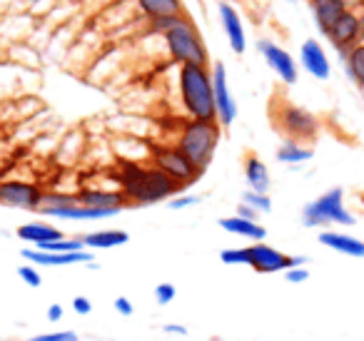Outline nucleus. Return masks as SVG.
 <instances>
[{"label": "nucleus", "mask_w": 364, "mask_h": 341, "mask_svg": "<svg viewBox=\"0 0 364 341\" xmlns=\"http://www.w3.org/2000/svg\"><path fill=\"white\" fill-rule=\"evenodd\" d=\"M117 182L120 192L125 195L127 205H155V202H170L177 192L185 187L177 185L172 177H167L155 165H142V162L120 160L117 167Z\"/></svg>", "instance_id": "f257e3e1"}, {"label": "nucleus", "mask_w": 364, "mask_h": 341, "mask_svg": "<svg viewBox=\"0 0 364 341\" xmlns=\"http://www.w3.org/2000/svg\"><path fill=\"white\" fill-rule=\"evenodd\" d=\"M180 102L190 120H218L213 72L203 65H180L177 70Z\"/></svg>", "instance_id": "f03ea898"}, {"label": "nucleus", "mask_w": 364, "mask_h": 341, "mask_svg": "<svg viewBox=\"0 0 364 341\" xmlns=\"http://www.w3.org/2000/svg\"><path fill=\"white\" fill-rule=\"evenodd\" d=\"M223 140V125L218 120H188L177 135V147L198 170H208Z\"/></svg>", "instance_id": "7ed1b4c3"}, {"label": "nucleus", "mask_w": 364, "mask_h": 341, "mask_svg": "<svg viewBox=\"0 0 364 341\" xmlns=\"http://www.w3.org/2000/svg\"><path fill=\"white\" fill-rule=\"evenodd\" d=\"M162 40H165L167 55H170L172 63H177V65H203V67L210 65L208 45H205L198 26H195V21L188 13H185L170 31L162 33Z\"/></svg>", "instance_id": "20e7f679"}, {"label": "nucleus", "mask_w": 364, "mask_h": 341, "mask_svg": "<svg viewBox=\"0 0 364 341\" xmlns=\"http://www.w3.org/2000/svg\"><path fill=\"white\" fill-rule=\"evenodd\" d=\"M354 215L344 207V190L342 187H332L324 195H319L317 200H312L309 205H304L302 210V224L309 229L317 227H329V224H342L352 227Z\"/></svg>", "instance_id": "39448f33"}, {"label": "nucleus", "mask_w": 364, "mask_h": 341, "mask_svg": "<svg viewBox=\"0 0 364 341\" xmlns=\"http://www.w3.org/2000/svg\"><path fill=\"white\" fill-rule=\"evenodd\" d=\"M274 127L284 135V140L312 142L319 135V120L314 112L304 110L292 102H282L274 112Z\"/></svg>", "instance_id": "423d86ee"}, {"label": "nucleus", "mask_w": 364, "mask_h": 341, "mask_svg": "<svg viewBox=\"0 0 364 341\" xmlns=\"http://www.w3.org/2000/svg\"><path fill=\"white\" fill-rule=\"evenodd\" d=\"M150 165H155L157 170H162L167 177H172L182 187L195 185L200 180V175H203V170H198L188 157L182 155L177 145H152Z\"/></svg>", "instance_id": "0eeeda50"}, {"label": "nucleus", "mask_w": 364, "mask_h": 341, "mask_svg": "<svg viewBox=\"0 0 364 341\" xmlns=\"http://www.w3.org/2000/svg\"><path fill=\"white\" fill-rule=\"evenodd\" d=\"M46 192L36 182L26 180H0V207H11V210H26L38 212Z\"/></svg>", "instance_id": "6e6552de"}, {"label": "nucleus", "mask_w": 364, "mask_h": 341, "mask_svg": "<svg viewBox=\"0 0 364 341\" xmlns=\"http://www.w3.org/2000/svg\"><path fill=\"white\" fill-rule=\"evenodd\" d=\"M213 90H215V110H218V122L223 125V130H228L237 117V102H235L232 92L228 85V70L225 63H218L213 67Z\"/></svg>", "instance_id": "1a4fd4ad"}, {"label": "nucleus", "mask_w": 364, "mask_h": 341, "mask_svg": "<svg viewBox=\"0 0 364 341\" xmlns=\"http://www.w3.org/2000/svg\"><path fill=\"white\" fill-rule=\"evenodd\" d=\"M292 266H294L292 256L264 244V242H255L250 247V269H255L257 274H277V271H287Z\"/></svg>", "instance_id": "9d476101"}, {"label": "nucleus", "mask_w": 364, "mask_h": 341, "mask_svg": "<svg viewBox=\"0 0 364 341\" xmlns=\"http://www.w3.org/2000/svg\"><path fill=\"white\" fill-rule=\"evenodd\" d=\"M329 43H332L334 50L342 55V60L347 58V53L352 50L354 45H359V38H362V23H359V13L354 11H347L337 23L334 28L329 31Z\"/></svg>", "instance_id": "9b49d317"}, {"label": "nucleus", "mask_w": 364, "mask_h": 341, "mask_svg": "<svg viewBox=\"0 0 364 341\" xmlns=\"http://www.w3.org/2000/svg\"><path fill=\"white\" fill-rule=\"evenodd\" d=\"M257 50L262 53L264 63L277 72V77L284 82V85H294V82H297V77H299L297 63H294V58L289 55L284 48L274 45V43H269V40H259Z\"/></svg>", "instance_id": "f8f14e48"}, {"label": "nucleus", "mask_w": 364, "mask_h": 341, "mask_svg": "<svg viewBox=\"0 0 364 341\" xmlns=\"http://www.w3.org/2000/svg\"><path fill=\"white\" fill-rule=\"evenodd\" d=\"M21 256L31 264L38 266H68V264H90L92 261V251L82 249V251H68V254H55V251H43V249H23Z\"/></svg>", "instance_id": "ddd939ff"}, {"label": "nucleus", "mask_w": 364, "mask_h": 341, "mask_svg": "<svg viewBox=\"0 0 364 341\" xmlns=\"http://www.w3.org/2000/svg\"><path fill=\"white\" fill-rule=\"evenodd\" d=\"M299 63H302L304 70H307L312 77H317V80H327V77L332 75V65H329L327 50H324L317 40L302 43V48H299Z\"/></svg>", "instance_id": "4468645a"}, {"label": "nucleus", "mask_w": 364, "mask_h": 341, "mask_svg": "<svg viewBox=\"0 0 364 341\" xmlns=\"http://www.w3.org/2000/svg\"><path fill=\"white\" fill-rule=\"evenodd\" d=\"M312 6V16L314 23H317L319 33L322 36H329V31L334 28V23L349 11L347 0H309Z\"/></svg>", "instance_id": "2eb2a0df"}, {"label": "nucleus", "mask_w": 364, "mask_h": 341, "mask_svg": "<svg viewBox=\"0 0 364 341\" xmlns=\"http://www.w3.org/2000/svg\"><path fill=\"white\" fill-rule=\"evenodd\" d=\"M220 21H223V28L228 33L230 48H232L237 55H242L247 50V38H245V28L242 21H240L237 8H232L230 3H220Z\"/></svg>", "instance_id": "dca6fc26"}, {"label": "nucleus", "mask_w": 364, "mask_h": 341, "mask_svg": "<svg viewBox=\"0 0 364 341\" xmlns=\"http://www.w3.org/2000/svg\"><path fill=\"white\" fill-rule=\"evenodd\" d=\"M46 217H55V220H80V222H92V220H107L115 217L117 210H97V207H85L80 202H73L68 207H55V210L41 212Z\"/></svg>", "instance_id": "f3484780"}, {"label": "nucleus", "mask_w": 364, "mask_h": 341, "mask_svg": "<svg viewBox=\"0 0 364 341\" xmlns=\"http://www.w3.org/2000/svg\"><path fill=\"white\" fill-rule=\"evenodd\" d=\"M319 244H324L327 249L339 251V254L364 259V242L352 234H344V232H332V229L319 232Z\"/></svg>", "instance_id": "a211bd4d"}, {"label": "nucleus", "mask_w": 364, "mask_h": 341, "mask_svg": "<svg viewBox=\"0 0 364 341\" xmlns=\"http://www.w3.org/2000/svg\"><path fill=\"white\" fill-rule=\"evenodd\" d=\"M77 202L85 207L117 210V212H122L127 207L125 195H122V192H115V190H82V192H77Z\"/></svg>", "instance_id": "6ab92c4d"}, {"label": "nucleus", "mask_w": 364, "mask_h": 341, "mask_svg": "<svg viewBox=\"0 0 364 341\" xmlns=\"http://www.w3.org/2000/svg\"><path fill=\"white\" fill-rule=\"evenodd\" d=\"M16 234H18V239L28 242V244H33V247H41V244H46V242H55L65 237L55 224H48V222H28V224H21Z\"/></svg>", "instance_id": "aec40b11"}, {"label": "nucleus", "mask_w": 364, "mask_h": 341, "mask_svg": "<svg viewBox=\"0 0 364 341\" xmlns=\"http://www.w3.org/2000/svg\"><path fill=\"white\" fill-rule=\"evenodd\" d=\"M220 227L230 234H237V237H245V239H252V242H264L267 237V229H264L259 222H252V220H245V217H223L220 220Z\"/></svg>", "instance_id": "412c9836"}, {"label": "nucleus", "mask_w": 364, "mask_h": 341, "mask_svg": "<svg viewBox=\"0 0 364 341\" xmlns=\"http://www.w3.org/2000/svg\"><path fill=\"white\" fill-rule=\"evenodd\" d=\"M245 180H247L250 190L259 192V195H267L269 185H272L267 165L257 155H247V160H245Z\"/></svg>", "instance_id": "4be33fe9"}, {"label": "nucleus", "mask_w": 364, "mask_h": 341, "mask_svg": "<svg viewBox=\"0 0 364 341\" xmlns=\"http://www.w3.org/2000/svg\"><path fill=\"white\" fill-rule=\"evenodd\" d=\"M137 11L147 18V21H157V18H172V16H185L182 0H137Z\"/></svg>", "instance_id": "5701e85b"}, {"label": "nucleus", "mask_w": 364, "mask_h": 341, "mask_svg": "<svg viewBox=\"0 0 364 341\" xmlns=\"http://www.w3.org/2000/svg\"><path fill=\"white\" fill-rule=\"evenodd\" d=\"M87 249H112V247H122L130 242V234L122 229H100L90 232V234L82 237Z\"/></svg>", "instance_id": "b1692460"}, {"label": "nucleus", "mask_w": 364, "mask_h": 341, "mask_svg": "<svg viewBox=\"0 0 364 341\" xmlns=\"http://www.w3.org/2000/svg\"><path fill=\"white\" fill-rule=\"evenodd\" d=\"M312 147H304L302 142H294V140H284L282 145L277 147V160L282 165H302V162L312 160Z\"/></svg>", "instance_id": "393cba45"}, {"label": "nucleus", "mask_w": 364, "mask_h": 341, "mask_svg": "<svg viewBox=\"0 0 364 341\" xmlns=\"http://www.w3.org/2000/svg\"><path fill=\"white\" fill-rule=\"evenodd\" d=\"M344 70H347V75L352 77L354 82H357L359 87H362L364 92V43H359V45H354L352 50L347 53V58H344Z\"/></svg>", "instance_id": "a878e982"}, {"label": "nucleus", "mask_w": 364, "mask_h": 341, "mask_svg": "<svg viewBox=\"0 0 364 341\" xmlns=\"http://www.w3.org/2000/svg\"><path fill=\"white\" fill-rule=\"evenodd\" d=\"M242 202L252 207V210H257L259 215H269V212H272V200H269V195H259V192L247 190L242 195Z\"/></svg>", "instance_id": "bb28decb"}, {"label": "nucleus", "mask_w": 364, "mask_h": 341, "mask_svg": "<svg viewBox=\"0 0 364 341\" xmlns=\"http://www.w3.org/2000/svg\"><path fill=\"white\" fill-rule=\"evenodd\" d=\"M223 264H245L250 266V247H230L220 251Z\"/></svg>", "instance_id": "cd10ccee"}, {"label": "nucleus", "mask_w": 364, "mask_h": 341, "mask_svg": "<svg viewBox=\"0 0 364 341\" xmlns=\"http://www.w3.org/2000/svg\"><path fill=\"white\" fill-rule=\"evenodd\" d=\"M18 276H21V279L26 281L28 286H33V289H38V286L43 284L41 271H38L33 264H23V266H18Z\"/></svg>", "instance_id": "c85d7f7f"}, {"label": "nucleus", "mask_w": 364, "mask_h": 341, "mask_svg": "<svg viewBox=\"0 0 364 341\" xmlns=\"http://www.w3.org/2000/svg\"><path fill=\"white\" fill-rule=\"evenodd\" d=\"M28 341H80L75 331H48V334L31 336Z\"/></svg>", "instance_id": "c756f323"}, {"label": "nucleus", "mask_w": 364, "mask_h": 341, "mask_svg": "<svg viewBox=\"0 0 364 341\" xmlns=\"http://www.w3.org/2000/svg\"><path fill=\"white\" fill-rule=\"evenodd\" d=\"M177 296V289L170 284V281H165V284H157L155 286V299H157V304L160 306H165V304H172V299Z\"/></svg>", "instance_id": "7c9ffc66"}, {"label": "nucleus", "mask_w": 364, "mask_h": 341, "mask_svg": "<svg viewBox=\"0 0 364 341\" xmlns=\"http://www.w3.org/2000/svg\"><path fill=\"white\" fill-rule=\"evenodd\" d=\"M198 202H200V197H195V195H182V197H172V200L167 202V207H170V210H188V207L198 205Z\"/></svg>", "instance_id": "2f4dec72"}, {"label": "nucleus", "mask_w": 364, "mask_h": 341, "mask_svg": "<svg viewBox=\"0 0 364 341\" xmlns=\"http://www.w3.org/2000/svg\"><path fill=\"white\" fill-rule=\"evenodd\" d=\"M284 279H287L289 284H304V281L309 279V269H304V266H292V269L284 271Z\"/></svg>", "instance_id": "473e14b6"}, {"label": "nucleus", "mask_w": 364, "mask_h": 341, "mask_svg": "<svg viewBox=\"0 0 364 341\" xmlns=\"http://www.w3.org/2000/svg\"><path fill=\"white\" fill-rule=\"evenodd\" d=\"M73 309H75V314L87 316L92 311V304H90L87 296H75V299H73Z\"/></svg>", "instance_id": "72a5a7b5"}, {"label": "nucleus", "mask_w": 364, "mask_h": 341, "mask_svg": "<svg viewBox=\"0 0 364 341\" xmlns=\"http://www.w3.org/2000/svg\"><path fill=\"white\" fill-rule=\"evenodd\" d=\"M115 311L120 316H132V311H135V309H132V301L127 299V296H117V299H115Z\"/></svg>", "instance_id": "f704fd0d"}, {"label": "nucleus", "mask_w": 364, "mask_h": 341, "mask_svg": "<svg viewBox=\"0 0 364 341\" xmlns=\"http://www.w3.org/2000/svg\"><path fill=\"white\" fill-rule=\"evenodd\" d=\"M237 217H245V220H252V222H257V217H259V212L257 210H252L250 205H237Z\"/></svg>", "instance_id": "c9c22d12"}, {"label": "nucleus", "mask_w": 364, "mask_h": 341, "mask_svg": "<svg viewBox=\"0 0 364 341\" xmlns=\"http://www.w3.org/2000/svg\"><path fill=\"white\" fill-rule=\"evenodd\" d=\"M63 314H65V311H63V306L60 304H50L48 306V321H50V324H55V321H60L63 319Z\"/></svg>", "instance_id": "e433bc0d"}, {"label": "nucleus", "mask_w": 364, "mask_h": 341, "mask_svg": "<svg viewBox=\"0 0 364 341\" xmlns=\"http://www.w3.org/2000/svg\"><path fill=\"white\" fill-rule=\"evenodd\" d=\"M162 331H165V334H180V336L188 334V329H185V326H180V324H167Z\"/></svg>", "instance_id": "4c0bfd02"}, {"label": "nucleus", "mask_w": 364, "mask_h": 341, "mask_svg": "<svg viewBox=\"0 0 364 341\" xmlns=\"http://www.w3.org/2000/svg\"><path fill=\"white\" fill-rule=\"evenodd\" d=\"M359 23H362V36H364V13L359 16Z\"/></svg>", "instance_id": "58836bf2"}, {"label": "nucleus", "mask_w": 364, "mask_h": 341, "mask_svg": "<svg viewBox=\"0 0 364 341\" xmlns=\"http://www.w3.org/2000/svg\"><path fill=\"white\" fill-rule=\"evenodd\" d=\"M289 3H297V0H289Z\"/></svg>", "instance_id": "ea45409f"}]
</instances>
